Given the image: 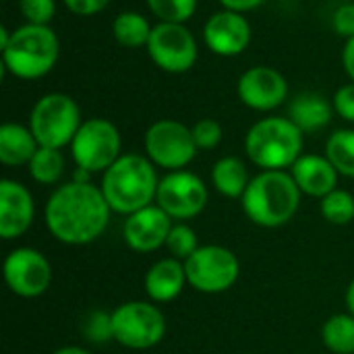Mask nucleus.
<instances>
[{
	"instance_id": "f257e3e1",
	"label": "nucleus",
	"mask_w": 354,
	"mask_h": 354,
	"mask_svg": "<svg viewBox=\"0 0 354 354\" xmlns=\"http://www.w3.org/2000/svg\"><path fill=\"white\" fill-rule=\"evenodd\" d=\"M110 214L102 189L79 180L60 185L44 209L50 234L64 245H89L100 239L108 228Z\"/></svg>"
},
{
	"instance_id": "f03ea898",
	"label": "nucleus",
	"mask_w": 354,
	"mask_h": 354,
	"mask_svg": "<svg viewBox=\"0 0 354 354\" xmlns=\"http://www.w3.org/2000/svg\"><path fill=\"white\" fill-rule=\"evenodd\" d=\"M153 166L147 156L124 153L104 172L100 189L112 212L131 216L151 205L160 185Z\"/></svg>"
},
{
	"instance_id": "7ed1b4c3",
	"label": "nucleus",
	"mask_w": 354,
	"mask_h": 354,
	"mask_svg": "<svg viewBox=\"0 0 354 354\" xmlns=\"http://www.w3.org/2000/svg\"><path fill=\"white\" fill-rule=\"evenodd\" d=\"M301 189L290 172L263 170L251 178L241 203L247 218L261 228L288 224L301 205Z\"/></svg>"
},
{
	"instance_id": "20e7f679",
	"label": "nucleus",
	"mask_w": 354,
	"mask_h": 354,
	"mask_svg": "<svg viewBox=\"0 0 354 354\" xmlns=\"http://www.w3.org/2000/svg\"><path fill=\"white\" fill-rule=\"evenodd\" d=\"M2 52V68L17 79H41L58 62L60 41L50 25L25 23L10 31Z\"/></svg>"
},
{
	"instance_id": "39448f33",
	"label": "nucleus",
	"mask_w": 354,
	"mask_h": 354,
	"mask_svg": "<svg viewBox=\"0 0 354 354\" xmlns=\"http://www.w3.org/2000/svg\"><path fill=\"white\" fill-rule=\"evenodd\" d=\"M245 153L261 170H286L303 156V131L284 116L257 120L245 137Z\"/></svg>"
},
{
	"instance_id": "423d86ee",
	"label": "nucleus",
	"mask_w": 354,
	"mask_h": 354,
	"mask_svg": "<svg viewBox=\"0 0 354 354\" xmlns=\"http://www.w3.org/2000/svg\"><path fill=\"white\" fill-rule=\"evenodd\" d=\"M81 124L83 120L79 104L66 93L52 91L33 104L27 127L31 129L39 147L62 149L64 145L73 143Z\"/></svg>"
},
{
	"instance_id": "0eeeda50",
	"label": "nucleus",
	"mask_w": 354,
	"mask_h": 354,
	"mask_svg": "<svg viewBox=\"0 0 354 354\" xmlns=\"http://www.w3.org/2000/svg\"><path fill=\"white\" fill-rule=\"evenodd\" d=\"M122 139L114 122L106 118H87L79 127L71 153L77 168L85 172H106L120 158Z\"/></svg>"
},
{
	"instance_id": "6e6552de",
	"label": "nucleus",
	"mask_w": 354,
	"mask_h": 354,
	"mask_svg": "<svg viewBox=\"0 0 354 354\" xmlns=\"http://www.w3.org/2000/svg\"><path fill=\"white\" fill-rule=\"evenodd\" d=\"M114 340L124 348L145 351L153 348L166 336L164 313L145 301H131L112 313Z\"/></svg>"
},
{
	"instance_id": "1a4fd4ad",
	"label": "nucleus",
	"mask_w": 354,
	"mask_h": 354,
	"mask_svg": "<svg viewBox=\"0 0 354 354\" xmlns=\"http://www.w3.org/2000/svg\"><path fill=\"white\" fill-rule=\"evenodd\" d=\"M187 282L205 295L226 292L234 286L241 274V263L236 255L220 245L199 247L187 261Z\"/></svg>"
},
{
	"instance_id": "9d476101",
	"label": "nucleus",
	"mask_w": 354,
	"mask_h": 354,
	"mask_svg": "<svg viewBox=\"0 0 354 354\" xmlns=\"http://www.w3.org/2000/svg\"><path fill=\"white\" fill-rule=\"evenodd\" d=\"M145 153L147 158L164 170H185L197 156V145L193 133L187 124L178 120H158L145 131Z\"/></svg>"
},
{
	"instance_id": "9b49d317",
	"label": "nucleus",
	"mask_w": 354,
	"mask_h": 354,
	"mask_svg": "<svg viewBox=\"0 0 354 354\" xmlns=\"http://www.w3.org/2000/svg\"><path fill=\"white\" fill-rule=\"evenodd\" d=\"M145 50L151 62L170 75H180L191 71L199 56L197 39L185 23L153 25Z\"/></svg>"
},
{
	"instance_id": "f8f14e48",
	"label": "nucleus",
	"mask_w": 354,
	"mask_h": 354,
	"mask_svg": "<svg viewBox=\"0 0 354 354\" xmlns=\"http://www.w3.org/2000/svg\"><path fill=\"white\" fill-rule=\"evenodd\" d=\"M207 199L205 183L189 170H174L160 178L156 201L172 220L185 222L199 216L205 209Z\"/></svg>"
},
{
	"instance_id": "ddd939ff",
	"label": "nucleus",
	"mask_w": 354,
	"mask_h": 354,
	"mask_svg": "<svg viewBox=\"0 0 354 354\" xmlns=\"http://www.w3.org/2000/svg\"><path fill=\"white\" fill-rule=\"evenodd\" d=\"M4 280L15 295L23 299H35L50 288L52 266L37 249L19 247L4 259Z\"/></svg>"
},
{
	"instance_id": "4468645a",
	"label": "nucleus",
	"mask_w": 354,
	"mask_h": 354,
	"mask_svg": "<svg viewBox=\"0 0 354 354\" xmlns=\"http://www.w3.org/2000/svg\"><path fill=\"white\" fill-rule=\"evenodd\" d=\"M239 100L257 112H270L280 108L288 97L286 77L272 66H251L247 68L236 83Z\"/></svg>"
},
{
	"instance_id": "2eb2a0df",
	"label": "nucleus",
	"mask_w": 354,
	"mask_h": 354,
	"mask_svg": "<svg viewBox=\"0 0 354 354\" xmlns=\"http://www.w3.org/2000/svg\"><path fill=\"white\" fill-rule=\"evenodd\" d=\"M251 23L243 12L218 10L203 25V41L209 52L230 58L243 54L251 44Z\"/></svg>"
},
{
	"instance_id": "dca6fc26",
	"label": "nucleus",
	"mask_w": 354,
	"mask_h": 354,
	"mask_svg": "<svg viewBox=\"0 0 354 354\" xmlns=\"http://www.w3.org/2000/svg\"><path fill=\"white\" fill-rule=\"evenodd\" d=\"M172 218L160 205H147L131 216H127L122 226L124 243L137 253H151L166 245Z\"/></svg>"
},
{
	"instance_id": "f3484780",
	"label": "nucleus",
	"mask_w": 354,
	"mask_h": 354,
	"mask_svg": "<svg viewBox=\"0 0 354 354\" xmlns=\"http://www.w3.org/2000/svg\"><path fill=\"white\" fill-rule=\"evenodd\" d=\"M35 216V203L27 187L4 178L0 183V236L12 241L23 236Z\"/></svg>"
},
{
	"instance_id": "a211bd4d",
	"label": "nucleus",
	"mask_w": 354,
	"mask_h": 354,
	"mask_svg": "<svg viewBox=\"0 0 354 354\" xmlns=\"http://www.w3.org/2000/svg\"><path fill=\"white\" fill-rule=\"evenodd\" d=\"M290 174L299 185L301 193L309 197L324 199L326 195L336 191L338 185V170L326 156H317V153L301 156L290 168Z\"/></svg>"
},
{
	"instance_id": "6ab92c4d",
	"label": "nucleus",
	"mask_w": 354,
	"mask_h": 354,
	"mask_svg": "<svg viewBox=\"0 0 354 354\" xmlns=\"http://www.w3.org/2000/svg\"><path fill=\"white\" fill-rule=\"evenodd\" d=\"M187 284L185 261L176 257L160 259L145 274V292L153 303H170L174 301Z\"/></svg>"
},
{
	"instance_id": "aec40b11",
	"label": "nucleus",
	"mask_w": 354,
	"mask_h": 354,
	"mask_svg": "<svg viewBox=\"0 0 354 354\" xmlns=\"http://www.w3.org/2000/svg\"><path fill=\"white\" fill-rule=\"evenodd\" d=\"M332 114H336L334 104L315 91H305V93L297 95L288 108V118L303 133H313V131L328 127L332 120Z\"/></svg>"
},
{
	"instance_id": "412c9836",
	"label": "nucleus",
	"mask_w": 354,
	"mask_h": 354,
	"mask_svg": "<svg viewBox=\"0 0 354 354\" xmlns=\"http://www.w3.org/2000/svg\"><path fill=\"white\" fill-rule=\"evenodd\" d=\"M39 149L37 139L29 127L4 122L0 127V162L4 166H25Z\"/></svg>"
},
{
	"instance_id": "4be33fe9",
	"label": "nucleus",
	"mask_w": 354,
	"mask_h": 354,
	"mask_svg": "<svg viewBox=\"0 0 354 354\" xmlns=\"http://www.w3.org/2000/svg\"><path fill=\"white\" fill-rule=\"evenodd\" d=\"M212 183L218 193L230 199H243L251 178L247 164L236 156L220 158L212 168Z\"/></svg>"
},
{
	"instance_id": "5701e85b",
	"label": "nucleus",
	"mask_w": 354,
	"mask_h": 354,
	"mask_svg": "<svg viewBox=\"0 0 354 354\" xmlns=\"http://www.w3.org/2000/svg\"><path fill=\"white\" fill-rule=\"evenodd\" d=\"M153 25L135 10H124L112 21V35L124 48H147Z\"/></svg>"
},
{
	"instance_id": "b1692460",
	"label": "nucleus",
	"mask_w": 354,
	"mask_h": 354,
	"mask_svg": "<svg viewBox=\"0 0 354 354\" xmlns=\"http://www.w3.org/2000/svg\"><path fill=\"white\" fill-rule=\"evenodd\" d=\"M328 351L334 354H354V317L351 313L332 315L322 330Z\"/></svg>"
},
{
	"instance_id": "393cba45",
	"label": "nucleus",
	"mask_w": 354,
	"mask_h": 354,
	"mask_svg": "<svg viewBox=\"0 0 354 354\" xmlns=\"http://www.w3.org/2000/svg\"><path fill=\"white\" fill-rule=\"evenodd\" d=\"M326 158L338 174L354 178V129H338L326 141Z\"/></svg>"
},
{
	"instance_id": "a878e982",
	"label": "nucleus",
	"mask_w": 354,
	"mask_h": 354,
	"mask_svg": "<svg viewBox=\"0 0 354 354\" xmlns=\"http://www.w3.org/2000/svg\"><path fill=\"white\" fill-rule=\"evenodd\" d=\"M29 174L39 185H54L64 174V156L54 147H39L27 164Z\"/></svg>"
},
{
	"instance_id": "bb28decb",
	"label": "nucleus",
	"mask_w": 354,
	"mask_h": 354,
	"mask_svg": "<svg viewBox=\"0 0 354 354\" xmlns=\"http://www.w3.org/2000/svg\"><path fill=\"white\" fill-rule=\"evenodd\" d=\"M322 216L334 226H346L354 220V197L342 189L332 191L322 199Z\"/></svg>"
},
{
	"instance_id": "cd10ccee",
	"label": "nucleus",
	"mask_w": 354,
	"mask_h": 354,
	"mask_svg": "<svg viewBox=\"0 0 354 354\" xmlns=\"http://www.w3.org/2000/svg\"><path fill=\"white\" fill-rule=\"evenodd\" d=\"M147 8L160 23H187L195 10L197 0H145Z\"/></svg>"
},
{
	"instance_id": "c85d7f7f",
	"label": "nucleus",
	"mask_w": 354,
	"mask_h": 354,
	"mask_svg": "<svg viewBox=\"0 0 354 354\" xmlns=\"http://www.w3.org/2000/svg\"><path fill=\"white\" fill-rule=\"evenodd\" d=\"M166 247H168V251H170L172 257H176L180 261H187L199 249L197 234L187 224H172L170 234H168V241H166Z\"/></svg>"
},
{
	"instance_id": "c756f323",
	"label": "nucleus",
	"mask_w": 354,
	"mask_h": 354,
	"mask_svg": "<svg viewBox=\"0 0 354 354\" xmlns=\"http://www.w3.org/2000/svg\"><path fill=\"white\" fill-rule=\"evenodd\" d=\"M83 332L87 340L91 342H108L114 340V326H112V313L93 311L83 322Z\"/></svg>"
},
{
	"instance_id": "7c9ffc66",
	"label": "nucleus",
	"mask_w": 354,
	"mask_h": 354,
	"mask_svg": "<svg viewBox=\"0 0 354 354\" xmlns=\"http://www.w3.org/2000/svg\"><path fill=\"white\" fill-rule=\"evenodd\" d=\"M19 10L25 23L50 25L56 15V0H19Z\"/></svg>"
},
{
	"instance_id": "2f4dec72",
	"label": "nucleus",
	"mask_w": 354,
	"mask_h": 354,
	"mask_svg": "<svg viewBox=\"0 0 354 354\" xmlns=\"http://www.w3.org/2000/svg\"><path fill=\"white\" fill-rule=\"evenodd\" d=\"M191 133H193V139H195V145L199 149H214L220 145L222 141V124L214 118H201L197 120L193 127H191Z\"/></svg>"
},
{
	"instance_id": "473e14b6",
	"label": "nucleus",
	"mask_w": 354,
	"mask_h": 354,
	"mask_svg": "<svg viewBox=\"0 0 354 354\" xmlns=\"http://www.w3.org/2000/svg\"><path fill=\"white\" fill-rule=\"evenodd\" d=\"M332 104H334V112L346 120V122H354V83H346L342 85L334 97H332Z\"/></svg>"
},
{
	"instance_id": "72a5a7b5",
	"label": "nucleus",
	"mask_w": 354,
	"mask_h": 354,
	"mask_svg": "<svg viewBox=\"0 0 354 354\" xmlns=\"http://www.w3.org/2000/svg\"><path fill=\"white\" fill-rule=\"evenodd\" d=\"M332 27L338 35H342L346 39L354 37V2H344L334 10Z\"/></svg>"
},
{
	"instance_id": "f704fd0d",
	"label": "nucleus",
	"mask_w": 354,
	"mask_h": 354,
	"mask_svg": "<svg viewBox=\"0 0 354 354\" xmlns=\"http://www.w3.org/2000/svg\"><path fill=\"white\" fill-rule=\"evenodd\" d=\"M62 2L73 15L79 17H93L110 4V0H62Z\"/></svg>"
},
{
	"instance_id": "c9c22d12",
	"label": "nucleus",
	"mask_w": 354,
	"mask_h": 354,
	"mask_svg": "<svg viewBox=\"0 0 354 354\" xmlns=\"http://www.w3.org/2000/svg\"><path fill=\"white\" fill-rule=\"evenodd\" d=\"M226 10H234V12H249L259 8L266 0H218Z\"/></svg>"
},
{
	"instance_id": "e433bc0d",
	"label": "nucleus",
	"mask_w": 354,
	"mask_h": 354,
	"mask_svg": "<svg viewBox=\"0 0 354 354\" xmlns=\"http://www.w3.org/2000/svg\"><path fill=\"white\" fill-rule=\"evenodd\" d=\"M342 66H344V73L348 75V79L354 83V37L346 39V44L342 48Z\"/></svg>"
},
{
	"instance_id": "4c0bfd02",
	"label": "nucleus",
	"mask_w": 354,
	"mask_h": 354,
	"mask_svg": "<svg viewBox=\"0 0 354 354\" xmlns=\"http://www.w3.org/2000/svg\"><path fill=\"white\" fill-rule=\"evenodd\" d=\"M346 307H348V313L354 317V280L346 290Z\"/></svg>"
},
{
	"instance_id": "58836bf2",
	"label": "nucleus",
	"mask_w": 354,
	"mask_h": 354,
	"mask_svg": "<svg viewBox=\"0 0 354 354\" xmlns=\"http://www.w3.org/2000/svg\"><path fill=\"white\" fill-rule=\"evenodd\" d=\"M54 354H91L89 351L81 348V346H64V348H58Z\"/></svg>"
}]
</instances>
